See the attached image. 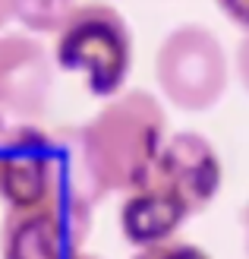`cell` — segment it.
Instances as JSON below:
<instances>
[{
	"instance_id": "obj_1",
	"label": "cell",
	"mask_w": 249,
	"mask_h": 259,
	"mask_svg": "<svg viewBox=\"0 0 249 259\" xmlns=\"http://www.w3.org/2000/svg\"><path fill=\"white\" fill-rule=\"evenodd\" d=\"M167 136L164 105L145 89H126L108 98L101 111L76 126L79 152L101 199L114 193L126 196L145 184Z\"/></svg>"
},
{
	"instance_id": "obj_2",
	"label": "cell",
	"mask_w": 249,
	"mask_h": 259,
	"mask_svg": "<svg viewBox=\"0 0 249 259\" xmlns=\"http://www.w3.org/2000/svg\"><path fill=\"white\" fill-rule=\"evenodd\" d=\"M54 67L63 73L82 76L95 98H114L126 92L133 73V29L123 13L108 0L76 4L67 22L54 35Z\"/></svg>"
},
{
	"instance_id": "obj_3",
	"label": "cell",
	"mask_w": 249,
	"mask_h": 259,
	"mask_svg": "<svg viewBox=\"0 0 249 259\" xmlns=\"http://www.w3.org/2000/svg\"><path fill=\"white\" fill-rule=\"evenodd\" d=\"M158 92L183 114H208L221 105L230 85V57L221 38L202 22H180L152 60Z\"/></svg>"
},
{
	"instance_id": "obj_4",
	"label": "cell",
	"mask_w": 249,
	"mask_h": 259,
	"mask_svg": "<svg viewBox=\"0 0 249 259\" xmlns=\"http://www.w3.org/2000/svg\"><path fill=\"white\" fill-rule=\"evenodd\" d=\"M57 136L38 123L0 120V202L32 209L54 202Z\"/></svg>"
},
{
	"instance_id": "obj_5",
	"label": "cell",
	"mask_w": 249,
	"mask_h": 259,
	"mask_svg": "<svg viewBox=\"0 0 249 259\" xmlns=\"http://www.w3.org/2000/svg\"><path fill=\"white\" fill-rule=\"evenodd\" d=\"M91 212L67 202L7 209L0 250L4 259H82Z\"/></svg>"
},
{
	"instance_id": "obj_6",
	"label": "cell",
	"mask_w": 249,
	"mask_h": 259,
	"mask_svg": "<svg viewBox=\"0 0 249 259\" xmlns=\"http://www.w3.org/2000/svg\"><path fill=\"white\" fill-rule=\"evenodd\" d=\"M54 89V57L29 32H0V120L35 123Z\"/></svg>"
},
{
	"instance_id": "obj_7",
	"label": "cell",
	"mask_w": 249,
	"mask_h": 259,
	"mask_svg": "<svg viewBox=\"0 0 249 259\" xmlns=\"http://www.w3.org/2000/svg\"><path fill=\"white\" fill-rule=\"evenodd\" d=\"M148 180H158L174 196H180L195 218L218 199L224 184V161L212 139H205L195 130H180L167 136Z\"/></svg>"
},
{
	"instance_id": "obj_8",
	"label": "cell",
	"mask_w": 249,
	"mask_h": 259,
	"mask_svg": "<svg viewBox=\"0 0 249 259\" xmlns=\"http://www.w3.org/2000/svg\"><path fill=\"white\" fill-rule=\"evenodd\" d=\"M189 218L192 212L183 205V199L174 196L167 187H161L158 180H145L139 190L126 193L120 199V209H117L120 234L136 250L177 240V234Z\"/></svg>"
},
{
	"instance_id": "obj_9",
	"label": "cell",
	"mask_w": 249,
	"mask_h": 259,
	"mask_svg": "<svg viewBox=\"0 0 249 259\" xmlns=\"http://www.w3.org/2000/svg\"><path fill=\"white\" fill-rule=\"evenodd\" d=\"M79 0H13V22L29 35H57Z\"/></svg>"
},
{
	"instance_id": "obj_10",
	"label": "cell",
	"mask_w": 249,
	"mask_h": 259,
	"mask_svg": "<svg viewBox=\"0 0 249 259\" xmlns=\"http://www.w3.org/2000/svg\"><path fill=\"white\" fill-rule=\"evenodd\" d=\"M133 259H212V253H205L199 243L177 237V240L158 243V247H148V250H136Z\"/></svg>"
},
{
	"instance_id": "obj_11",
	"label": "cell",
	"mask_w": 249,
	"mask_h": 259,
	"mask_svg": "<svg viewBox=\"0 0 249 259\" xmlns=\"http://www.w3.org/2000/svg\"><path fill=\"white\" fill-rule=\"evenodd\" d=\"M215 7L221 10V16L233 22L237 29L249 32V0H215Z\"/></svg>"
},
{
	"instance_id": "obj_12",
	"label": "cell",
	"mask_w": 249,
	"mask_h": 259,
	"mask_svg": "<svg viewBox=\"0 0 249 259\" xmlns=\"http://www.w3.org/2000/svg\"><path fill=\"white\" fill-rule=\"evenodd\" d=\"M233 73H237L240 89L249 95V32L240 38V45H237V54H233Z\"/></svg>"
},
{
	"instance_id": "obj_13",
	"label": "cell",
	"mask_w": 249,
	"mask_h": 259,
	"mask_svg": "<svg viewBox=\"0 0 249 259\" xmlns=\"http://www.w3.org/2000/svg\"><path fill=\"white\" fill-rule=\"evenodd\" d=\"M7 22H13V0H0V32Z\"/></svg>"
},
{
	"instance_id": "obj_14",
	"label": "cell",
	"mask_w": 249,
	"mask_h": 259,
	"mask_svg": "<svg viewBox=\"0 0 249 259\" xmlns=\"http://www.w3.org/2000/svg\"><path fill=\"white\" fill-rule=\"evenodd\" d=\"M240 222H243V243H246V256H249V199H246V205H243Z\"/></svg>"
},
{
	"instance_id": "obj_15",
	"label": "cell",
	"mask_w": 249,
	"mask_h": 259,
	"mask_svg": "<svg viewBox=\"0 0 249 259\" xmlns=\"http://www.w3.org/2000/svg\"><path fill=\"white\" fill-rule=\"evenodd\" d=\"M82 259H101V256H91V253H85V256H82Z\"/></svg>"
}]
</instances>
